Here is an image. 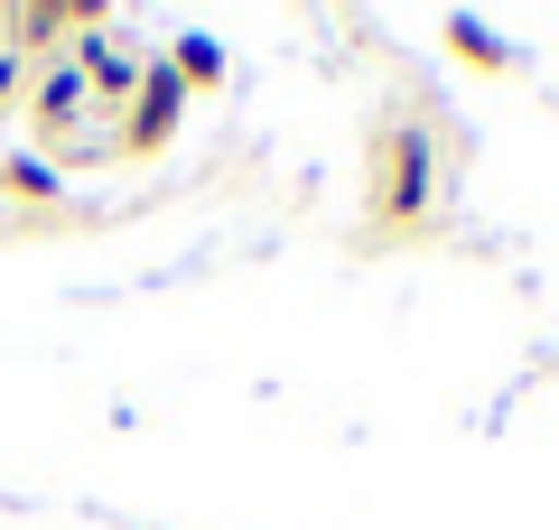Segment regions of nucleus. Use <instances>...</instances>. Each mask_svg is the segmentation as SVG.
Returning a JSON list of instances; mask_svg holds the SVG:
<instances>
[{"label": "nucleus", "instance_id": "39448f33", "mask_svg": "<svg viewBox=\"0 0 559 530\" xmlns=\"http://www.w3.org/2000/svg\"><path fill=\"white\" fill-rule=\"evenodd\" d=\"M10 186H20V196H38V186L57 196V168H38V158H20V168H10Z\"/></svg>", "mask_w": 559, "mask_h": 530}, {"label": "nucleus", "instance_id": "f03ea898", "mask_svg": "<svg viewBox=\"0 0 559 530\" xmlns=\"http://www.w3.org/2000/svg\"><path fill=\"white\" fill-rule=\"evenodd\" d=\"M168 121H178V75H150V84H140V121H131V140L150 149V140H168Z\"/></svg>", "mask_w": 559, "mask_h": 530}, {"label": "nucleus", "instance_id": "20e7f679", "mask_svg": "<svg viewBox=\"0 0 559 530\" xmlns=\"http://www.w3.org/2000/svg\"><path fill=\"white\" fill-rule=\"evenodd\" d=\"M457 47H466V57H476V65H503V47H495V38H485V28H476V20H457Z\"/></svg>", "mask_w": 559, "mask_h": 530}, {"label": "nucleus", "instance_id": "f257e3e1", "mask_svg": "<svg viewBox=\"0 0 559 530\" xmlns=\"http://www.w3.org/2000/svg\"><path fill=\"white\" fill-rule=\"evenodd\" d=\"M419 196H429V140H419V131H392V140H382V205L411 215Z\"/></svg>", "mask_w": 559, "mask_h": 530}, {"label": "nucleus", "instance_id": "7ed1b4c3", "mask_svg": "<svg viewBox=\"0 0 559 530\" xmlns=\"http://www.w3.org/2000/svg\"><path fill=\"white\" fill-rule=\"evenodd\" d=\"M178 75H187V84H215V75H224L215 38H187V47H178Z\"/></svg>", "mask_w": 559, "mask_h": 530}]
</instances>
